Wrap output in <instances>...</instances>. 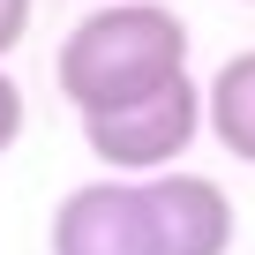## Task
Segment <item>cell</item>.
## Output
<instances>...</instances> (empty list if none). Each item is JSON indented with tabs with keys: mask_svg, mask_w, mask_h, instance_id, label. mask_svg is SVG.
Wrapping results in <instances>:
<instances>
[{
	"mask_svg": "<svg viewBox=\"0 0 255 255\" xmlns=\"http://www.w3.org/2000/svg\"><path fill=\"white\" fill-rule=\"evenodd\" d=\"M203 135H218L225 158L255 165V45L233 53L210 75V90H203Z\"/></svg>",
	"mask_w": 255,
	"mask_h": 255,
	"instance_id": "277c9868",
	"label": "cell"
},
{
	"mask_svg": "<svg viewBox=\"0 0 255 255\" xmlns=\"http://www.w3.org/2000/svg\"><path fill=\"white\" fill-rule=\"evenodd\" d=\"M233 195L188 165L83 180L53 210V255H233Z\"/></svg>",
	"mask_w": 255,
	"mask_h": 255,
	"instance_id": "6da1fadb",
	"label": "cell"
},
{
	"mask_svg": "<svg viewBox=\"0 0 255 255\" xmlns=\"http://www.w3.org/2000/svg\"><path fill=\"white\" fill-rule=\"evenodd\" d=\"M60 98L75 105V120L135 105L150 90H165L173 75H188V23L165 0H98V8L60 38Z\"/></svg>",
	"mask_w": 255,
	"mask_h": 255,
	"instance_id": "7a4b0ae2",
	"label": "cell"
},
{
	"mask_svg": "<svg viewBox=\"0 0 255 255\" xmlns=\"http://www.w3.org/2000/svg\"><path fill=\"white\" fill-rule=\"evenodd\" d=\"M15 135H23V83L0 68V158L15 150Z\"/></svg>",
	"mask_w": 255,
	"mask_h": 255,
	"instance_id": "5b68a950",
	"label": "cell"
},
{
	"mask_svg": "<svg viewBox=\"0 0 255 255\" xmlns=\"http://www.w3.org/2000/svg\"><path fill=\"white\" fill-rule=\"evenodd\" d=\"M195 135H203V90H195V75H173L165 90H150L135 105H113V113H90L83 120L90 158L105 173H128V180L173 173Z\"/></svg>",
	"mask_w": 255,
	"mask_h": 255,
	"instance_id": "3957f363",
	"label": "cell"
},
{
	"mask_svg": "<svg viewBox=\"0 0 255 255\" xmlns=\"http://www.w3.org/2000/svg\"><path fill=\"white\" fill-rule=\"evenodd\" d=\"M23 30H30V0H0V60L23 45Z\"/></svg>",
	"mask_w": 255,
	"mask_h": 255,
	"instance_id": "8992f818",
	"label": "cell"
}]
</instances>
